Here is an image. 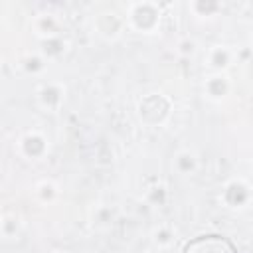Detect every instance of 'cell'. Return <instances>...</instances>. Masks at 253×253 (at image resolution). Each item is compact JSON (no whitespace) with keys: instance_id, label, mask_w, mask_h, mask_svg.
<instances>
[{"instance_id":"6da1fadb","label":"cell","mask_w":253,"mask_h":253,"mask_svg":"<svg viewBox=\"0 0 253 253\" xmlns=\"http://www.w3.org/2000/svg\"><path fill=\"white\" fill-rule=\"evenodd\" d=\"M128 22L136 32L150 34L160 22V8L152 2H136L128 6Z\"/></svg>"},{"instance_id":"7a4b0ae2","label":"cell","mask_w":253,"mask_h":253,"mask_svg":"<svg viewBox=\"0 0 253 253\" xmlns=\"http://www.w3.org/2000/svg\"><path fill=\"white\" fill-rule=\"evenodd\" d=\"M18 152L26 160H42L49 152V138L42 130L30 128L18 138Z\"/></svg>"},{"instance_id":"3957f363","label":"cell","mask_w":253,"mask_h":253,"mask_svg":"<svg viewBox=\"0 0 253 253\" xmlns=\"http://www.w3.org/2000/svg\"><path fill=\"white\" fill-rule=\"evenodd\" d=\"M253 198V188L247 180L243 178H231L223 184L221 188V196L219 200L227 206V208H233V210H241L245 208Z\"/></svg>"},{"instance_id":"277c9868","label":"cell","mask_w":253,"mask_h":253,"mask_svg":"<svg viewBox=\"0 0 253 253\" xmlns=\"http://www.w3.org/2000/svg\"><path fill=\"white\" fill-rule=\"evenodd\" d=\"M36 101L43 111H49V113L59 111L65 101V85L59 81L42 83L40 89L36 91Z\"/></svg>"},{"instance_id":"5b68a950","label":"cell","mask_w":253,"mask_h":253,"mask_svg":"<svg viewBox=\"0 0 253 253\" xmlns=\"http://www.w3.org/2000/svg\"><path fill=\"white\" fill-rule=\"evenodd\" d=\"M229 91H231V83H229L225 73L213 71L208 77H204V93H206L208 99L221 101V99H225L229 95Z\"/></svg>"},{"instance_id":"8992f818","label":"cell","mask_w":253,"mask_h":253,"mask_svg":"<svg viewBox=\"0 0 253 253\" xmlns=\"http://www.w3.org/2000/svg\"><path fill=\"white\" fill-rule=\"evenodd\" d=\"M233 59H235V51L225 43H215L206 53V63L213 71H221V73L233 63Z\"/></svg>"},{"instance_id":"52a82bcc","label":"cell","mask_w":253,"mask_h":253,"mask_svg":"<svg viewBox=\"0 0 253 253\" xmlns=\"http://www.w3.org/2000/svg\"><path fill=\"white\" fill-rule=\"evenodd\" d=\"M123 28H125V20L117 12H103L97 18V34L107 40L119 38L123 34Z\"/></svg>"},{"instance_id":"ba28073f","label":"cell","mask_w":253,"mask_h":253,"mask_svg":"<svg viewBox=\"0 0 253 253\" xmlns=\"http://www.w3.org/2000/svg\"><path fill=\"white\" fill-rule=\"evenodd\" d=\"M172 166H174V170H176L180 176H192V174L198 170L200 162H198V156H196L192 150L182 148V150H178V152L172 156Z\"/></svg>"},{"instance_id":"9c48e42d","label":"cell","mask_w":253,"mask_h":253,"mask_svg":"<svg viewBox=\"0 0 253 253\" xmlns=\"http://www.w3.org/2000/svg\"><path fill=\"white\" fill-rule=\"evenodd\" d=\"M32 28H34V34L40 36V40L57 36V20L51 14H40V16H36L34 22H32Z\"/></svg>"},{"instance_id":"30bf717a","label":"cell","mask_w":253,"mask_h":253,"mask_svg":"<svg viewBox=\"0 0 253 253\" xmlns=\"http://www.w3.org/2000/svg\"><path fill=\"white\" fill-rule=\"evenodd\" d=\"M65 49H67V43H65V40L57 34V36H51V38L42 40V49H40V53L49 61V59H57L59 55H63Z\"/></svg>"},{"instance_id":"8fae6325","label":"cell","mask_w":253,"mask_h":253,"mask_svg":"<svg viewBox=\"0 0 253 253\" xmlns=\"http://www.w3.org/2000/svg\"><path fill=\"white\" fill-rule=\"evenodd\" d=\"M22 221L14 211H4L0 217V233L4 239H16V235L20 233Z\"/></svg>"},{"instance_id":"7c38bea8","label":"cell","mask_w":253,"mask_h":253,"mask_svg":"<svg viewBox=\"0 0 253 253\" xmlns=\"http://www.w3.org/2000/svg\"><path fill=\"white\" fill-rule=\"evenodd\" d=\"M47 59L42 53H28L24 55V59L20 61V67L28 73V75H42L45 71Z\"/></svg>"},{"instance_id":"4fadbf2b","label":"cell","mask_w":253,"mask_h":253,"mask_svg":"<svg viewBox=\"0 0 253 253\" xmlns=\"http://www.w3.org/2000/svg\"><path fill=\"white\" fill-rule=\"evenodd\" d=\"M57 194H59V188H57V184L53 180H42L36 186V196L43 204H51L57 198Z\"/></svg>"},{"instance_id":"5bb4252c","label":"cell","mask_w":253,"mask_h":253,"mask_svg":"<svg viewBox=\"0 0 253 253\" xmlns=\"http://www.w3.org/2000/svg\"><path fill=\"white\" fill-rule=\"evenodd\" d=\"M152 239H154L156 245L166 247V245H170V243L174 241V231H172V227H168V225H158V227L154 229V233H152Z\"/></svg>"},{"instance_id":"9a60e30c","label":"cell","mask_w":253,"mask_h":253,"mask_svg":"<svg viewBox=\"0 0 253 253\" xmlns=\"http://www.w3.org/2000/svg\"><path fill=\"white\" fill-rule=\"evenodd\" d=\"M194 51H196V43H194V40L186 38V40L178 42V53H182V55H192Z\"/></svg>"},{"instance_id":"2e32d148","label":"cell","mask_w":253,"mask_h":253,"mask_svg":"<svg viewBox=\"0 0 253 253\" xmlns=\"http://www.w3.org/2000/svg\"><path fill=\"white\" fill-rule=\"evenodd\" d=\"M194 10H204V12H215L217 8H219V4H215V2H208V4H204V2H196L194 6H192Z\"/></svg>"},{"instance_id":"e0dca14e","label":"cell","mask_w":253,"mask_h":253,"mask_svg":"<svg viewBox=\"0 0 253 253\" xmlns=\"http://www.w3.org/2000/svg\"><path fill=\"white\" fill-rule=\"evenodd\" d=\"M49 253H69V251H65V249H53V251H49Z\"/></svg>"}]
</instances>
